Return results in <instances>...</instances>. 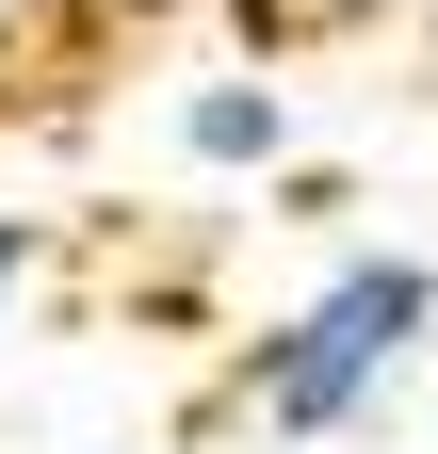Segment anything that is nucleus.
<instances>
[{
    "label": "nucleus",
    "instance_id": "nucleus-1",
    "mask_svg": "<svg viewBox=\"0 0 438 454\" xmlns=\"http://www.w3.org/2000/svg\"><path fill=\"white\" fill-rule=\"evenodd\" d=\"M422 340H438V260L422 244H357L293 309H260V340L228 357V422L277 438V454H325L422 373Z\"/></svg>",
    "mask_w": 438,
    "mask_h": 454
},
{
    "label": "nucleus",
    "instance_id": "nucleus-2",
    "mask_svg": "<svg viewBox=\"0 0 438 454\" xmlns=\"http://www.w3.org/2000/svg\"><path fill=\"white\" fill-rule=\"evenodd\" d=\"M162 146H179L195 179H277V162H293V82L260 66V49H244V66H195L179 98H162Z\"/></svg>",
    "mask_w": 438,
    "mask_h": 454
},
{
    "label": "nucleus",
    "instance_id": "nucleus-3",
    "mask_svg": "<svg viewBox=\"0 0 438 454\" xmlns=\"http://www.w3.org/2000/svg\"><path fill=\"white\" fill-rule=\"evenodd\" d=\"M244 17V49L277 66V49H309V33H357V17H390V0H228Z\"/></svg>",
    "mask_w": 438,
    "mask_h": 454
},
{
    "label": "nucleus",
    "instance_id": "nucleus-4",
    "mask_svg": "<svg viewBox=\"0 0 438 454\" xmlns=\"http://www.w3.org/2000/svg\"><path fill=\"white\" fill-rule=\"evenodd\" d=\"M33 17V49H114V33H146L162 0H17Z\"/></svg>",
    "mask_w": 438,
    "mask_h": 454
},
{
    "label": "nucleus",
    "instance_id": "nucleus-5",
    "mask_svg": "<svg viewBox=\"0 0 438 454\" xmlns=\"http://www.w3.org/2000/svg\"><path fill=\"white\" fill-rule=\"evenodd\" d=\"M33 276H49V211H0V325L33 309Z\"/></svg>",
    "mask_w": 438,
    "mask_h": 454
},
{
    "label": "nucleus",
    "instance_id": "nucleus-6",
    "mask_svg": "<svg viewBox=\"0 0 438 454\" xmlns=\"http://www.w3.org/2000/svg\"><path fill=\"white\" fill-rule=\"evenodd\" d=\"M33 66H49V49H33V17H17V0H0V114L33 98Z\"/></svg>",
    "mask_w": 438,
    "mask_h": 454
}]
</instances>
